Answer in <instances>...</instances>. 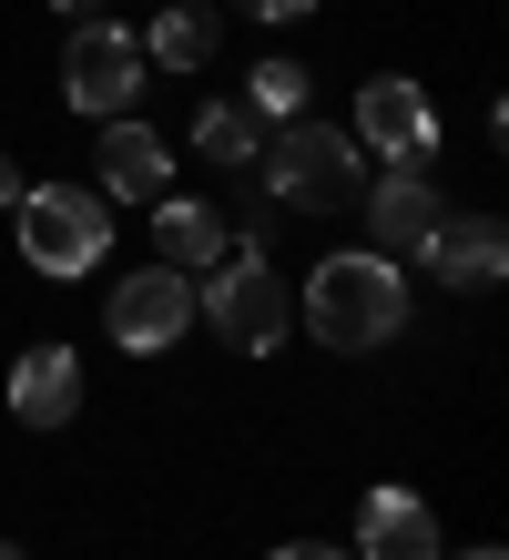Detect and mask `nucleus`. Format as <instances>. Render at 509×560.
Masks as SVG:
<instances>
[{
    "mask_svg": "<svg viewBox=\"0 0 509 560\" xmlns=\"http://www.w3.org/2000/svg\"><path fill=\"white\" fill-rule=\"evenodd\" d=\"M255 184L276 194V205H296V214H347L357 194H367V153H357L347 122H305V113H296V122L265 133Z\"/></svg>",
    "mask_w": 509,
    "mask_h": 560,
    "instance_id": "nucleus-2",
    "label": "nucleus"
},
{
    "mask_svg": "<svg viewBox=\"0 0 509 560\" xmlns=\"http://www.w3.org/2000/svg\"><path fill=\"white\" fill-rule=\"evenodd\" d=\"M143 42H132L123 21H72V51H61V92H72V113H92V122H113V113H132L143 103Z\"/></svg>",
    "mask_w": 509,
    "mask_h": 560,
    "instance_id": "nucleus-5",
    "label": "nucleus"
},
{
    "mask_svg": "<svg viewBox=\"0 0 509 560\" xmlns=\"http://www.w3.org/2000/svg\"><path fill=\"white\" fill-rule=\"evenodd\" d=\"M234 11H245V21H305L316 0H234Z\"/></svg>",
    "mask_w": 509,
    "mask_h": 560,
    "instance_id": "nucleus-17",
    "label": "nucleus"
},
{
    "mask_svg": "<svg viewBox=\"0 0 509 560\" xmlns=\"http://www.w3.org/2000/svg\"><path fill=\"white\" fill-rule=\"evenodd\" d=\"M276 560H347V550H326V540H286Z\"/></svg>",
    "mask_w": 509,
    "mask_h": 560,
    "instance_id": "nucleus-18",
    "label": "nucleus"
},
{
    "mask_svg": "<svg viewBox=\"0 0 509 560\" xmlns=\"http://www.w3.org/2000/svg\"><path fill=\"white\" fill-rule=\"evenodd\" d=\"M0 560H21V540H0Z\"/></svg>",
    "mask_w": 509,
    "mask_h": 560,
    "instance_id": "nucleus-22",
    "label": "nucleus"
},
{
    "mask_svg": "<svg viewBox=\"0 0 509 560\" xmlns=\"http://www.w3.org/2000/svg\"><path fill=\"white\" fill-rule=\"evenodd\" d=\"M245 113L265 122V133H276V122H296V113H305V72H296V61H255V82H245Z\"/></svg>",
    "mask_w": 509,
    "mask_h": 560,
    "instance_id": "nucleus-16",
    "label": "nucleus"
},
{
    "mask_svg": "<svg viewBox=\"0 0 509 560\" xmlns=\"http://www.w3.org/2000/svg\"><path fill=\"white\" fill-rule=\"evenodd\" d=\"M194 316L215 326V337H224L234 357H276V347H286V276L265 266V255H245V245H234L224 266L204 276Z\"/></svg>",
    "mask_w": 509,
    "mask_h": 560,
    "instance_id": "nucleus-4",
    "label": "nucleus"
},
{
    "mask_svg": "<svg viewBox=\"0 0 509 560\" xmlns=\"http://www.w3.org/2000/svg\"><path fill=\"white\" fill-rule=\"evenodd\" d=\"M184 326H194V276H174V266H132L113 285V306H102V337L123 357H163Z\"/></svg>",
    "mask_w": 509,
    "mask_h": 560,
    "instance_id": "nucleus-6",
    "label": "nucleus"
},
{
    "mask_svg": "<svg viewBox=\"0 0 509 560\" xmlns=\"http://www.w3.org/2000/svg\"><path fill=\"white\" fill-rule=\"evenodd\" d=\"M234 255V224L215 205H194V194H153V266H174V276H215Z\"/></svg>",
    "mask_w": 509,
    "mask_h": 560,
    "instance_id": "nucleus-10",
    "label": "nucleus"
},
{
    "mask_svg": "<svg viewBox=\"0 0 509 560\" xmlns=\"http://www.w3.org/2000/svg\"><path fill=\"white\" fill-rule=\"evenodd\" d=\"M21 255L31 276H92L102 245H113V205L92 184H21Z\"/></svg>",
    "mask_w": 509,
    "mask_h": 560,
    "instance_id": "nucleus-3",
    "label": "nucleus"
},
{
    "mask_svg": "<svg viewBox=\"0 0 509 560\" xmlns=\"http://www.w3.org/2000/svg\"><path fill=\"white\" fill-rule=\"evenodd\" d=\"M0 205H21V174H11V153H0Z\"/></svg>",
    "mask_w": 509,
    "mask_h": 560,
    "instance_id": "nucleus-20",
    "label": "nucleus"
},
{
    "mask_svg": "<svg viewBox=\"0 0 509 560\" xmlns=\"http://www.w3.org/2000/svg\"><path fill=\"white\" fill-rule=\"evenodd\" d=\"M132 42H143V61H163V72H204L215 42H224V21L204 11V0H163L153 31H132Z\"/></svg>",
    "mask_w": 509,
    "mask_h": 560,
    "instance_id": "nucleus-14",
    "label": "nucleus"
},
{
    "mask_svg": "<svg viewBox=\"0 0 509 560\" xmlns=\"http://www.w3.org/2000/svg\"><path fill=\"white\" fill-rule=\"evenodd\" d=\"M357 560H438V520L418 489H367L357 510Z\"/></svg>",
    "mask_w": 509,
    "mask_h": 560,
    "instance_id": "nucleus-12",
    "label": "nucleus"
},
{
    "mask_svg": "<svg viewBox=\"0 0 509 560\" xmlns=\"http://www.w3.org/2000/svg\"><path fill=\"white\" fill-rule=\"evenodd\" d=\"M194 153H204V163H224V174H255L265 122H255L245 103H204V113H194Z\"/></svg>",
    "mask_w": 509,
    "mask_h": 560,
    "instance_id": "nucleus-15",
    "label": "nucleus"
},
{
    "mask_svg": "<svg viewBox=\"0 0 509 560\" xmlns=\"http://www.w3.org/2000/svg\"><path fill=\"white\" fill-rule=\"evenodd\" d=\"M438 560H449V550H438ZM459 560H499V550H489V540H479V550H459Z\"/></svg>",
    "mask_w": 509,
    "mask_h": 560,
    "instance_id": "nucleus-21",
    "label": "nucleus"
},
{
    "mask_svg": "<svg viewBox=\"0 0 509 560\" xmlns=\"http://www.w3.org/2000/svg\"><path fill=\"white\" fill-rule=\"evenodd\" d=\"M438 214H449V205H438V184L418 174V163H387V174L367 184V235H378V245H428Z\"/></svg>",
    "mask_w": 509,
    "mask_h": 560,
    "instance_id": "nucleus-13",
    "label": "nucleus"
},
{
    "mask_svg": "<svg viewBox=\"0 0 509 560\" xmlns=\"http://www.w3.org/2000/svg\"><path fill=\"white\" fill-rule=\"evenodd\" d=\"M11 418H21V428H72V418H82V357H72V347H21V368H11Z\"/></svg>",
    "mask_w": 509,
    "mask_h": 560,
    "instance_id": "nucleus-11",
    "label": "nucleus"
},
{
    "mask_svg": "<svg viewBox=\"0 0 509 560\" xmlns=\"http://www.w3.org/2000/svg\"><path fill=\"white\" fill-rule=\"evenodd\" d=\"M51 11H61V21H102V0H51Z\"/></svg>",
    "mask_w": 509,
    "mask_h": 560,
    "instance_id": "nucleus-19",
    "label": "nucleus"
},
{
    "mask_svg": "<svg viewBox=\"0 0 509 560\" xmlns=\"http://www.w3.org/2000/svg\"><path fill=\"white\" fill-rule=\"evenodd\" d=\"M418 266L438 285H459V295H489L509 276V224L499 214H438L428 224V245H418Z\"/></svg>",
    "mask_w": 509,
    "mask_h": 560,
    "instance_id": "nucleus-9",
    "label": "nucleus"
},
{
    "mask_svg": "<svg viewBox=\"0 0 509 560\" xmlns=\"http://www.w3.org/2000/svg\"><path fill=\"white\" fill-rule=\"evenodd\" d=\"M296 316H305V337H316V347L367 357V347H387L397 326H407V276L387 266L378 245H367V255H326V266L305 276Z\"/></svg>",
    "mask_w": 509,
    "mask_h": 560,
    "instance_id": "nucleus-1",
    "label": "nucleus"
},
{
    "mask_svg": "<svg viewBox=\"0 0 509 560\" xmlns=\"http://www.w3.org/2000/svg\"><path fill=\"white\" fill-rule=\"evenodd\" d=\"M92 194L102 205H153V194H174V143H163L153 122L113 113L102 143H92Z\"/></svg>",
    "mask_w": 509,
    "mask_h": 560,
    "instance_id": "nucleus-7",
    "label": "nucleus"
},
{
    "mask_svg": "<svg viewBox=\"0 0 509 560\" xmlns=\"http://www.w3.org/2000/svg\"><path fill=\"white\" fill-rule=\"evenodd\" d=\"M357 153H387V163H418L438 143V113H428V92L407 82V72H378V82H357Z\"/></svg>",
    "mask_w": 509,
    "mask_h": 560,
    "instance_id": "nucleus-8",
    "label": "nucleus"
}]
</instances>
